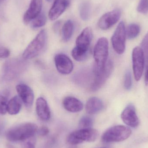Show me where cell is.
<instances>
[{
	"label": "cell",
	"instance_id": "44dd1931",
	"mask_svg": "<svg viewBox=\"0 0 148 148\" xmlns=\"http://www.w3.org/2000/svg\"><path fill=\"white\" fill-rule=\"evenodd\" d=\"M74 31V24L71 20L67 21L62 28V40L65 42L70 40L73 36Z\"/></svg>",
	"mask_w": 148,
	"mask_h": 148
},
{
	"label": "cell",
	"instance_id": "1f68e13d",
	"mask_svg": "<svg viewBox=\"0 0 148 148\" xmlns=\"http://www.w3.org/2000/svg\"><path fill=\"white\" fill-rule=\"evenodd\" d=\"M10 55V51L6 47H0V59L8 58Z\"/></svg>",
	"mask_w": 148,
	"mask_h": 148
},
{
	"label": "cell",
	"instance_id": "2e32d148",
	"mask_svg": "<svg viewBox=\"0 0 148 148\" xmlns=\"http://www.w3.org/2000/svg\"><path fill=\"white\" fill-rule=\"evenodd\" d=\"M69 0H55L49 13V19L56 20L61 15L69 5Z\"/></svg>",
	"mask_w": 148,
	"mask_h": 148
},
{
	"label": "cell",
	"instance_id": "8d00e7d4",
	"mask_svg": "<svg viewBox=\"0 0 148 148\" xmlns=\"http://www.w3.org/2000/svg\"></svg>",
	"mask_w": 148,
	"mask_h": 148
},
{
	"label": "cell",
	"instance_id": "e575fe53",
	"mask_svg": "<svg viewBox=\"0 0 148 148\" xmlns=\"http://www.w3.org/2000/svg\"><path fill=\"white\" fill-rule=\"evenodd\" d=\"M60 21H58L56 22L55 23L53 26V29L54 31H56V32L58 31V30H59V28H60Z\"/></svg>",
	"mask_w": 148,
	"mask_h": 148
},
{
	"label": "cell",
	"instance_id": "d590c367",
	"mask_svg": "<svg viewBox=\"0 0 148 148\" xmlns=\"http://www.w3.org/2000/svg\"><path fill=\"white\" fill-rule=\"evenodd\" d=\"M47 1H51V0H47Z\"/></svg>",
	"mask_w": 148,
	"mask_h": 148
},
{
	"label": "cell",
	"instance_id": "603a6c76",
	"mask_svg": "<svg viewBox=\"0 0 148 148\" xmlns=\"http://www.w3.org/2000/svg\"><path fill=\"white\" fill-rule=\"evenodd\" d=\"M140 28L138 24L131 23L126 29V36L130 40L136 38L140 34Z\"/></svg>",
	"mask_w": 148,
	"mask_h": 148
},
{
	"label": "cell",
	"instance_id": "8fae6325",
	"mask_svg": "<svg viewBox=\"0 0 148 148\" xmlns=\"http://www.w3.org/2000/svg\"><path fill=\"white\" fill-rule=\"evenodd\" d=\"M55 63L57 71L62 75H68L73 69V64L70 58L64 54L56 55L55 57Z\"/></svg>",
	"mask_w": 148,
	"mask_h": 148
},
{
	"label": "cell",
	"instance_id": "ffe728a7",
	"mask_svg": "<svg viewBox=\"0 0 148 148\" xmlns=\"http://www.w3.org/2000/svg\"><path fill=\"white\" fill-rule=\"evenodd\" d=\"M20 97L17 96L12 97L7 105V112L10 115H16L20 112L22 103Z\"/></svg>",
	"mask_w": 148,
	"mask_h": 148
},
{
	"label": "cell",
	"instance_id": "7402d4cb",
	"mask_svg": "<svg viewBox=\"0 0 148 148\" xmlns=\"http://www.w3.org/2000/svg\"><path fill=\"white\" fill-rule=\"evenodd\" d=\"M81 18L84 21H87L89 19L91 15V7L90 3L88 1L83 2L79 9Z\"/></svg>",
	"mask_w": 148,
	"mask_h": 148
},
{
	"label": "cell",
	"instance_id": "5b68a950",
	"mask_svg": "<svg viewBox=\"0 0 148 148\" xmlns=\"http://www.w3.org/2000/svg\"><path fill=\"white\" fill-rule=\"evenodd\" d=\"M98 131L94 129L88 128L80 129L74 131L68 136L67 141L69 144L75 145L84 142H94L98 136Z\"/></svg>",
	"mask_w": 148,
	"mask_h": 148
},
{
	"label": "cell",
	"instance_id": "836d02e7",
	"mask_svg": "<svg viewBox=\"0 0 148 148\" xmlns=\"http://www.w3.org/2000/svg\"><path fill=\"white\" fill-rule=\"evenodd\" d=\"M146 72L145 75V82L146 85H148V61H146Z\"/></svg>",
	"mask_w": 148,
	"mask_h": 148
},
{
	"label": "cell",
	"instance_id": "ba28073f",
	"mask_svg": "<svg viewBox=\"0 0 148 148\" xmlns=\"http://www.w3.org/2000/svg\"><path fill=\"white\" fill-rule=\"evenodd\" d=\"M133 68L135 78L137 82L141 79L144 70L145 59L142 49L140 47H136L132 53Z\"/></svg>",
	"mask_w": 148,
	"mask_h": 148
},
{
	"label": "cell",
	"instance_id": "8992f818",
	"mask_svg": "<svg viewBox=\"0 0 148 148\" xmlns=\"http://www.w3.org/2000/svg\"><path fill=\"white\" fill-rule=\"evenodd\" d=\"M23 60L13 59L8 60L3 66V75L7 80H12L17 78L25 68Z\"/></svg>",
	"mask_w": 148,
	"mask_h": 148
},
{
	"label": "cell",
	"instance_id": "83f0119b",
	"mask_svg": "<svg viewBox=\"0 0 148 148\" xmlns=\"http://www.w3.org/2000/svg\"><path fill=\"white\" fill-rule=\"evenodd\" d=\"M141 47L144 53L146 61H148V32L146 34L141 42Z\"/></svg>",
	"mask_w": 148,
	"mask_h": 148
},
{
	"label": "cell",
	"instance_id": "4dcf8cb0",
	"mask_svg": "<svg viewBox=\"0 0 148 148\" xmlns=\"http://www.w3.org/2000/svg\"><path fill=\"white\" fill-rule=\"evenodd\" d=\"M34 137L23 142L22 148H36Z\"/></svg>",
	"mask_w": 148,
	"mask_h": 148
},
{
	"label": "cell",
	"instance_id": "f546056e",
	"mask_svg": "<svg viewBox=\"0 0 148 148\" xmlns=\"http://www.w3.org/2000/svg\"><path fill=\"white\" fill-rule=\"evenodd\" d=\"M132 76L129 70L127 71L124 77V86L127 90H130L132 87Z\"/></svg>",
	"mask_w": 148,
	"mask_h": 148
},
{
	"label": "cell",
	"instance_id": "e0dca14e",
	"mask_svg": "<svg viewBox=\"0 0 148 148\" xmlns=\"http://www.w3.org/2000/svg\"><path fill=\"white\" fill-rule=\"evenodd\" d=\"M36 108L37 115L43 121H48L50 118V110L46 100L43 97H39L36 100Z\"/></svg>",
	"mask_w": 148,
	"mask_h": 148
},
{
	"label": "cell",
	"instance_id": "9a60e30c",
	"mask_svg": "<svg viewBox=\"0 0 148 148\" xmlns=\"http://www.w3.org/2000/svg\"><path fill=\"white\" fill-rule=\"evenodd\" d=\"M42 8V0H31L28 9L24 14L23 21L28 23L41 13Z\"/></svg>",
	"mask_w": 148,
	"mask_h": 148
},
{
	"label": "cell",
	"instance_id": "5bb4252c",
	"mask_svg": "<svg viewBox=\"0 0 148 148\" xmlns=\"http://www.w3.org/2000/svg\"><path fill=\"white\" fill-rule=\"evenodd\" d=\"M92 31L89 27L83 30L76 40V47L79 49L89 51L90 45L92 40Z\"/></svg>",
	"mask_w": 148,
	"mask_h": 148
},
{
	"label": "cell",
	"instance_id": "7c38bea8",
	"mask_svg": "<svg viewBox=\"0 0 148 148\" xmlns=\"http://www.w3.org/2000/svg\"><path fill=\"white\" fill-rule=\"evenodd\" d=\"M16 90L21 98L27 108H30L33 105L34 99V91L32 89L24 84H20L16 86Z\"/></svg>",
	"mask_w": 148,
	"mask_h": 148
},
{
	"label": "cell",
	"instance_id": "4316f807",
	"mask_svg": "<svg viewBox=\"0 0 148 148\" xmlns=\"http://www.w3.org/2000/svg\"><path fill=\"white\" fill-rule=\"evenodd\" d=\"M93 124V120L90 116H84L82 117L79 121V127L80 129L91 128Z\"/></svg>",
	"mask_w": 148,
	"mask_h": 148
},
{
	"label": "cell",
	"instance_id": "ac0fdd59",
	"mask_svg": "<svg viewBox=\"0 0 148 148\" xmlns=\"http://www.w3.org/2000/svg\"><path fill=\"white\" fill-rule=\"evenodd\" d=\"M62 103L65 109L73 113L80 112L83 108L82 103L77 98L69 96L65 97Z\"/></svg>",
	"mask_w": 148,
	"mask_h": 148
},
{
	"label": "cell",
	"instance_id": "484cf974",
	"mask_svg": "<svg viewBox=\"0 0 148 148\" xmlns=\"http://www.w3.org/2000/svg\"><path fill=\"white\" fill-rule=\"evenodd\" d=\"M8 95L7 93L0 95V114L4 115L7 112L8 103Z\"/></svg>",
	"mask_w": 148,
	"mask_h": 148
},
{
	"label": "cell",
	"instance_id": "d6a6232c",
	"mask_svg": "<svg viewBox=\"0 0 148 148\" xmlns=\"http://www.w3.org/2000/svg\"><path fill=\"white\" fill-rule=\"evenodd\" d=\"M38 133L42 136H45L49 133V130L46 126H42L38 130Z\"/></svg>",
	"mask_w": 148,
	"mask_h": 148
},
{
	"label": "cell",
	"instance_id": "d6986e66",
	"mask_svg": "<svg viewBox=\"0 0 148 148\" xmlns=\"http://www.w3.org/2000/svg\"><path fill=\"white\" fill-rule=\"evenodd\" d=\"M103 108V104L101 99L97 97L89 98L86 103L85 109L89 114H95L100 112Z\"/></svg>",
	"mask_w": 148,
	"mask_h": 148
},
{
	"label": "cell",
	"instance_id": "52a82bcc",
	"mask_svg": "<svg viewBox=\"0 0 148 148\" xmlns=\"http://www.w3.org/2000/svg\"><path fill=\"white\" fill-rule=\"evenodd\" d=\"M126 37L125 24L121 21L118 24L111 38L113 48L118 54H122L125 51Z\"/></svg>",
	"mask_w": 148,
	"mask_h": 148
},
{
	"label": "cell",
	"instance_id": "74e56055",
	"mask_svg": "<svg viewBox=\"0 0 148 148\" xmlns=\"http://www.w3.org/2000/svg\"><path fill=\"white\" fill-rule=\"evenodd\" d=\"M0 1H1V0H0Z\"/></svg>",
	"mask_w": 148,
	"mask_h": 148
},
{
	"label": "cell",
	"instance_id": "f1b7e54d",
	"mask_svg": "<svg viewBox=\"0 0 148 148\" xmlns=\"http://www.w3.org/2000/svg\"><path fill=\"white\" fill-rule=\"evenodd\" d=\"M137 10L141 14H147L148 12V0H140L138 7Z\"/></svg>",
	"mask_w": 148,
	"mask_h": 148
},
{
	"label": "cell",
	"instance_id": "3957f363",
	"mask_svg": "<svg viewBox=\"0 0 148 148\" xmlns=\"http://www.w3.org/2000/svg\"><path fill=\"white\" fill-rule=\"evenodd\" d=\"M46 40L47 32L45 29H42L24 50L22 55L23 59L25 60H30L37 56L43 50L46 45Z\"/></svg>",
	"mask_w": 148,
	"mask_h": 148
},
{
	"label": "cell",
	"instance_id": "30bf717a",
	"mask_svg": "<svg viewBox=\"0 0 148 148\" xmlns=\"http://www.w3.org/2000/svg\"><path fill=\"white\" fill-rule=\"evenodd\" d=\"M121 11L115 9L103 14L99 19L98 26L103 30H107L118 22L121 17Z\"/></svg>",
	"mask_w": 148,
	"mask_h": 148
},
{
	"label": "cell",
	"instance_id": "cb8c5ba5",
	"mask_svg": "<svg viewBox=\"0 0 148 148\" xmlns=\"http://www.w3.org/2000/svg\"><path fill=\"white\" fill-rule=\"evenodd\" d=\"M89 52V51L79 49L75 47L72 50V55L74 60L77 61H83L88 58Z\"/></svg>",
	"mask_w": 148,
	"mask_h": 148
},
{
	"label": "cell",
	"instance_id": "4fadbf2b",
	"mask_svg": "<svg viewBox=\"0 0 148 148\" xmlns=\"http://www.w3.org/2000/svg\"><path fill=\"white\" fill-rule=\"evenodd\" d=\"M121 118L123 122L132 127H136L140 124L134 107L132 104L128 105L123 111Z\"/></svg>",
	"mask_w": 148,
	"mask_h": 148
},
{
	"label": "cell",
	"instance_id": "9c48e42d",
	"mask_svg": "<svg viewBox=\"0 0 148 148\" xmlns=\"http://www.w3.org/2000/svg\"><path fill=\"white\" fill-rule=\"evenodd\" d=\"M114 66L111 60L108 61L102 71L94 74L95 78L90 87L92 91H95L101 88L113 72Z\"/></svg>",
	"mask_w": 148,
	"mask_h": 148
},
{
	"label": "cell",
	"instance_id": "277c9868",
	"mask_svg": "<svg viewBox=\"0 0 148 148\" xmlns=\"http://www.w3.org/2000/svg\"><path fill=\"white\" fill-rule=\"evenodd\" d=\"M132 131L130 128L123 125L114 126L107 130L102 136V141L105 143L120 142L127 139Z\"/></svg>",
	"mask_w": 148,
	"mask_h": 148
},
{
	"label": "cell",
	"instance_id": "7a4b0ae2",
	"mask_svg": "<svg viewBox=\"0 0 148 148\" xmlns=\"http://www.w3.org/2000/svg\"><path fill=\"white\" fill-rule=\"evenodd\" d=\"M95 63L93 72L95 74L102 71L108 62L109 54V44L108 39L101 37L97 40L94 49Z\"/></svg>",
	"mask_w": 148,
	"mask_h": 148
},
{
	"label": "cell",
	"instance_id": "6da1fadb",
	"mask_svg": "<svg viewBox=\"0 0 148 148\" xmlns=\"http://www.w3.org/2000/svg\"><path fill=\"white\" fill-rule=\"evenodd\" d=\"M38 127L32 123L19 124L9 129L6 133L7 140L10 142H23L34 136Z\"/></svg>",
	"mask_w": 148,
	"mask_h": 148
},
{
	"label": "cell",
	"instance_id": "d4e9b609",
	"mask_svg": "<svg viewBox=\"0 0 148 148\" xmlns=\"http://www.w3.org/2000/svg\"><path fill=\"white\" fill-rule=\"evenodd\" d=\"M47 22V18L45 14L41 13L32 21L31 26L33 28H37L44 26Z\"/></svg>",
	"mask_w": 148,
	"mask_h": 148
}]
</instances>
